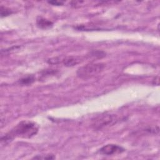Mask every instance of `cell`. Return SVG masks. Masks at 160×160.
Returning <instances> with one entry per match:
<instances>
[{"label":"cell","instance_id":"cell-5","mask_svg":"<svg viewBox=\"0 0 160 160\" xmlns=\"http://www.w3.org/2000/svg\"><path fill=\"white\" fill-rule=\"evenodd\" d=\"M36 24L37 26L41 29H47L49 28H51L53 23L45 18H43L42 17H39L36 20Z\"/></svg>","mask_w":160,"mask_h":160},{"label":"cell","instance_id":"cell-6","mask_svg":"<svg viewBox=\"0 0 160 160\" xmlns=\"http://www.w3.org/2000/svg\"><path fill=\"white\" fill-rule=\"evenodd\" d=\"M34 76L32 75H29L21 79L19 81V83L22 85H28L32 84L34 81Z\"/></svg>","mask_w":160,"mask_h":160},{"label":"cell","instance_id":"cell-8","mask_svg":"<svg viewBox=\"0 0 160 160\" xmlns=\"http://www.w3.org/2000/svg\"><path fill=\"white\" fill-rule=\"evenodd\" d=\"M34 159H55V156L54 155H46L44 156H36L34 157Z\"/></svg>","mask_w":160,"mask_h":160},{"label":"cell","instance_id":"cell-3","mask_svg":"<svg viewBox=\"0 0 160 160\" xmlns=\"http://www.w3.org/2000/svg\"><path fill=\"white\" fill-rule=\"evenodd\" d=\"M118 121L117 117L114 114H101L92 121L91 126L95 130H101L109 126L113 125Z\"/></svg>","mask_w":160,"mask_h":160},{"label":"cell","instance_id":"cell-9","mask_svg":"<svg viewBox=\"0 0 160 160\" xmlns=\"http://www.w3.org/2000/svg\"><path fill=\"white\" fill-rule=\"evenodd\" d=\"M49 4H51L52 5H56V6H61L63 4L64 2L62 1H52L48 2Z\"/></svg>","mask_w":160,"mask_h":160},{"label":"cell","instance_id":"cell-1","mask_svg":"<svg viewBox=\"0 0 160 160\" xmlns=\"http://www.w3.org/2000/svg\"><path fill=\"white\" fill-rule=\"evenodd\" d=\"M38 129L39 126L35 122L28 120L22 121L1 138V142L6 143L16 138H31L38 133Z\"/></svg>","mask_w":160,"mask_h":160},{"label":"cell","instance_id":"cell-7","mask_svg":"<svg viewBox=\"0 0 160 160\" xmlns=\"http://www.w3.org/2000/svg\"><path fill=\"white\" fill-rule=\"evenodd\" d=\"M12 13V11L11 9L4 7L3 6H1V18L8 16L11 14Z\"/></svg>","mask_w":160,"mask_h":160},{"label":"cell","instance_id":"cell-4","mask_svg":"<svg viewBox=\"0 0 160 160\" xmlns=\"http://www.w3.org/2000/svg\"><path fill=\"white\" fill-rule=\"evenodd\" d=\"M124 151L125 149L122 147L118 144H108L101 148L98 151V152L100 154L110 156V155H114V154L122 153Z\"/></svg>","mask_w":160,"mask_h":160},{"label":"cell","instance_id":"cell-2","mask_svg":"<svg viewBox=\"0 0 160 160\" xmlns=\"http://www.w3.org/2000/svg\"><path fill=\"white\" fill-rule=\"evenodd\" d=\"M105 64L101 62L89 63L80 67L77 71V76L81 79L92 78L102 72Z\"/></svg>","mask_w":160,"mask_h":160}]
</instances>
